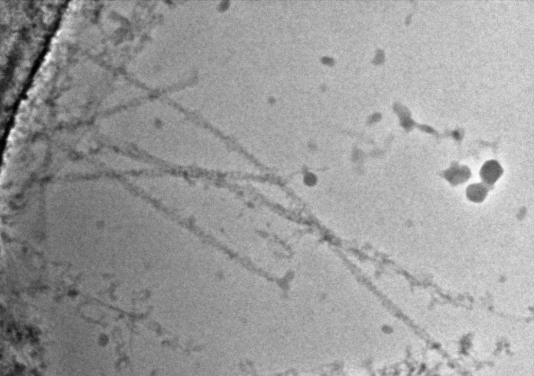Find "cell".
I'll list each match as a JSON object with an SVG mask.
<instances>
[{
	"instance_id": "7a4b0ae2",
	"label": "cell",
	"mask_w": 534,
	"mask_h": 376,
	"mask_svg": "<svg viewBox=\"0 0 534 376\" xmlns=\"http://www.w3.org/2000/svg\"><path fill=\"white\" fill-rule=\"evenodd\" d=\"M486 187L482 184H473L467 190V196L474 201H481L486 196Z\"/></svg>"
},
{
	"instance_id": "6da1fadb",
	"label": "cell",
	"mask_w": 534,
	"mask_h": 376,
	"mask_svg": "<svg viewBox=\"0 0 534 376\" xmlns=\"http://www.w3.org/2000/svg\"><path fill=\"white\" fill-rule=\"evenodd\" d=\"M502 173L500 166L497 163L489 162L484 165L482 171V176L484 181L489 184L495 182Z\"/></svg>"
}]
</instances>
